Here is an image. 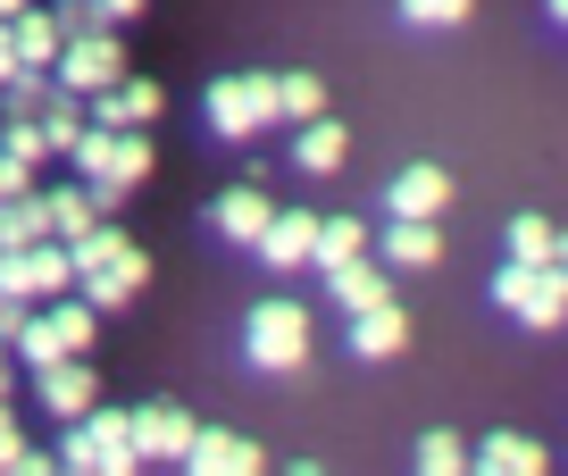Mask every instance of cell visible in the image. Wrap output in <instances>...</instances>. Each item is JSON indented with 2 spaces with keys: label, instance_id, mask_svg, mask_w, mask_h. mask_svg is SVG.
Here are the masks:
<instances>
[{
  "label": "cell",
  "instance_id": "83f0119b",
  "mask_svg": "<svg viewBox=\"0 0 568 476\" xmlns=\"http://www.w3.org/2000/svg\"><path fill=\"white\" fill-rule=\"evenodd\" d=\"M276 118H293V125L326 118V84L318 75H276Z\"/></svg>",
  "mask_w": 568,
  "mask_h": 476
},
{
  "label": "cell",
  "instance_id": "8fae6325",
  "mask_svg": "<svg viewBox=\"0 0 568 476\" xmlns=\"http://www.w3.org/2000/svg\"><path fill=\"white\" fill-rule=\"evenodd\" d=\"M176 468H193V476H251L260 468V443L234 435V426H193V443H184Z\"/></svg>",
  "mask_w": 568,
  "mask_h": 476
},
{
  "label": "cell",
  "instance_id": "e0dca14e",
  "mask_svg": "<svg viewBox=\"0 0 568 476\" xmlns=\"http://www.w3.org/2000/svg\"><path fill=\"white\" fill-rule=\"evenodd\" d=\"M9 42H18V68H34V75H51V59H59V9H34V0H26L18 18H9Z\"/></svg>",
  "mask_w": 568,
  "mask_h": 476
},
{
  "label": "cell",
  "instance_id": "5bb4252c",
  "mask_svg": "<svg viewBox=\"0 0 568 476\" xmlns=\"http://www.w3.org/2000/svg\"><path fill=\"white\" fill-rule=\"evenodd\" d=\"M376 260L385 267H435L444 260V217H393L376 234Z\"/></svg>",
  "mask_w": 568,
  "mask_h": 476
},
{
  "label": "cell",
  "instance_id": "ffe728a7",
  "mask_svg": "<svg viewBox=\"0 0 568 476\" xmlns=\"http://www.w3.org/2000/svg\"><path fill=\"white\" fill-rule=\"evenodd\" d=\"M468 459H477L485 476H544V468H551V452H544L535 435H485Z\"/></svg>",
  "mask_w": 568,
  "mask_h": 476
},
{
  "label": "cell",
  "instance_id": "4dcf8cb0",
  "mask_svg": "<svg viewBox=\"0 0 568 476\" xmlns=\"http://www.w3.org/2000/svg\"><path fill=\"white\" fill-rule=\"evenodd\" d=\"M418 468H426V476H460V468H468V443H460V435H426V443H418Z\"/></svg>",
  "mask_w": 568,
  "mask_h": 476
},
{
  "label": "cell",
  "instance_id": "d4e9b609",
  "mask_svg": "<svg viewBox=\"0 0 568 476\" xmlns=\"http://www.w3.org/2000/svg\"><path fill=\"white\" fill-rule=\"evenodd\" d=\"M510 260H527V267H560V226L551 217H510Z\"/></svg>",
  "mask_w": 568,
  "mask_h": 476
},
{
  "label": "cell",
  "instance_id": "30bf717a",
  "mask_svg": "<svg viewBox=\"0 0 568 476\" xmlns=\"http://www.w3.org/2000/svg\"><path fill=\"white\" fill-rule=\"evenodd\" d=\"M125 443H134V468H176L184 443H193V418L176 402H142L125 409Z\"/></svg>",
  "mask_w": 568,
  "mask_h": 476
},
{
  "label": "cell",
  "instance_id": "7c38bea8",
  "mask_svg": "<svg viewBox=\"0 0 568 476\" xmlns=\"http://www.w3.org/2000/svg\"><path fill=\"white\" fill-rule=\"evenodd\" d=\"M84 118L92 125H151L160 118V84L151 75H118L109 92H84Z\"/></svg>",
  "mask_w": 568,
  "mask_h": 476
},
{
  "label": "cell",
  "instance_id": "d590c367",
  "mask_svg": "<svg viewBox=\"0 0 568 476\" xmlns=\"http://www.w3.org/2000/svg\"><path fill=\"white\" fill-rule=\"evenodd\" d=\"M18 326H26V301H18V293H0V343L18 335Z\"/></svg>",
  "mask_w": 568,
  "mask_h": 476
},
{
  "label": "cell",
  "instance_id": "5b68a950",
  "mask_svg": "<svg viewBox=\"0 0 568 476\" xmlns=\"http://www.w3.org/2000/svg\"><path fill=\"white\" fill-rule=\"evenodd\" d=\"M59 468H75V476H125L134 468V443H125V409H101L92 402L84 418H68V443H59Z\"/></svg>",
  "mask_w": 568,
  "mask_h": 476
},
{
  "label": "cell",
  "instance_id": "7a4b0ae2",
  "mask_svg": "<svg viewBox=\"0 0 568 476\" xmlns=\"http://www.w3.org/2000/svg\"><path fill=\"white\" fill-rule=\"evenodd\" d=\"M68 159L84 168V193L101 201V217H109L142 176H151V134H142V125H84Z\"/></svg>",
  "mask_w": 568,
  "mask_h": 476
},
{
  "label": "cell",
  "instance_id": "cb8c5ba5",
  "mask_svg": "<svg viewBox=\"0 0 568 476\" xmlns=\"http://www.w3.org/2000/svg\"><path fill=\"white\" fill-rule=\"evenodd\" d=\"M51 234V201L42 193H9L0 201V251H26V243H42Z\"/></svg>",
  "mask_w": 568,
  "mask_h": 476
},
{
  "label": "cell",
  "instance_id": "ac0fdd59",
  "mask_svg": "<svg viewBox=\"0 0 568 476\" xmlns=\"http://www.w3.org/2000/svg\"><path fill=\"white\" fill-rule=\"evenodd\" d=\"M310 234H318V217H310V210H276L251 251H260L267 267H310Z\"/></svg>",
  "mask_w": 568,
  "mask_h": 476
},
{
  "label": "cell",
  "instance_id": "8d00e7d4",
  "mask_svg": "<svg viewBox=\"0 0 568 476\" xmlns=\"http://www.w3.org/2000/svg\"><path fill=\"white\" fill-rule=\"evenodd\" d=\"M18 75V42H9V26H0V84Z\"/></svg>",
  "mask_w": 568,
  "mask_h": 476
},
{
  "label": "cell",
  "instance_id": "3957f363",
  "mask_svg": "<svg viewBox=\"0 0 568 476\" xmlns=\"http://www.w3.org/2000/svg\"><path fill=\"white\" fill-rule=\"evenodd\" d=\"M92 326H101V310L92 301H34L26 310V326L9 335V359H26V368H51V359H84L92 352Z\"/></svg>",
  "mask_w": 568,
  "mask_h": 476
},
{
  "label": "cell",
  "instance_id": "7402d4cb",
  "mask_svg": "<svg viewBox=\"0 0 568 476\" xmlns=\"http://www.w3.org/2000/svg\"><path fill=\"white\" fill-rule=\"evenodd\" d=\"M34 125H42V142H51V159H68L75 151V134H84V92H68V84H51L42 92V109H34Z\"/></svg>",
  "mask_w": 568,
  "mask_h": 476
},
{
  "label": "cell",
  "instance_id": "9c48e42d",
  "mask_svg": "<svg viewBox=\"0 0 568 476\" xmlns=\"http://www.w3.org/2000/svg\"><path fill=\"white\" fill-rule=\"evenodd\" d=\"M494 301H501L510 317H527V326H560V310H568V293H560V267H527V260H501Z\"/></svg>",
  "mask_w": 568,
  "mask_h": 476
},
{
  "label": "cell",
  "instance_id": "484cf974",
  "mask_svg": "<svg viewBox=\"0 0 568 476\" xmlns=\"http://www.w3.org/2000/svg\"><path fill=\"white\" fill-rule=\"evenodd\" d=\"M359 251H368V226H359V217H318V234H310V260L318 267L359 260Z\"/></svg>",
  "mask_w": 568,
  "mask_h": 476
},
{
  "label": "cell",
  "instance_id": "1f68e13d",
  "mask_svg": "<svg viewBox=\"0 0 568 476\" xmlns=\"http://www.w3.org/2000/svg\"><path fill=\"white\" fill-rule=\"evenodd\" d=\"M0 151H9V159H26V168H42V159H51V142H42V125H34V118H9Z\"/></svg>",
  "mask_w": 568,
  "mask_h": 476
},
{
  "label": "cell",
  "instance_id": "f35d334b",
  "mask_svg": "<svg viewBox=\"0 0 568 476\" xmlns=\"http://www.w3.org/2000/svg\"><path fill=\"white\" fill-rule=\"evenodd\" d=\"M18 9H26V0H0V26H9V18H18Z\"/></svg>",
  "mask_w": 568,
  "mask_h": 476
},
{
  "label": "cell",
  "instance_id": "44dd1931",
  "mask_svg": "<svg viewBox=\"0 0 568 476\" xmlns=\"http://www.w3.org/2000/svg\"><path fill=\"white\" fill-rule=\"evenodd\" d=\"M267 193L260 184H234V193H217V210H210V226L226 234V243H260V226H267Z\"/></svg>",
  "mask_w": 568,
  "mask_h": 476
},
{
  "label": "cell",
  "instance_id": "4fadbf2b",
  "mask_svg": "<svg viewBox=\"0 0 568 476\" xmlns=\"http://www.w3.org/2000/svg\"><path fill=\"white\" fill-rule=\"evenodd\" d=\"M34 385H42V409H51L59 426L84 418V409L101 402V376H92L84 359H51V368H34Z\"/></svg>",
  "mask_w": 568,
  "mask_h": 476
},
{
  "label": "cell",
  "instance_id": "8992f818",
  "mask_svg": "<svg viewBox=\"0 0 568 476\" xmlns=\"http://www.w3.org/2000/svg\"><path fill=\"white\" fill-rule=\"evenodd\" d=\"M201 118H210V134L251 142L260 125H276V75H217L201 92Z\"/></svg>",
  "mask_w": 568,
  "mask_h": 476
},
{
  "label": "cell",
  "instance_id": "d6a6232c",
  "mask_svg": "<svg viewBox=\"0 0 568 476\" xmlns=\"http://www.w3.org/2000/svg\"><path fill=\"white\" fill-rule=\"evenodd\" d=\"M9 193H34V168H26V159H9V151H0V201H9Z\"/></svg>",
  "mask_w": 568,
  "mask_h": 476
},
{
  "label": "cell",
  "instance_id": "f1b7e54d",
  "mask_svg": "<svg viewBox=\"0 0 568 476\" xmlns=\"http://www.w3.org/2000/svg\"><path fill=\"white\" fill-rule=\"evenodd\" d=\"M402 26H418V34H452V26H468V0H402Z\"/></svg>",
  "mask_w": 568,
  "mask_h": 476
},
{
  "label": "cell",
  "instance_id": "52a82bcc",
  "mask_svg": "<svg viewBox=\"0 0 568 476\" xmlns=\"http://www.w3.org/2000/svg\"><path fill=\"white\" fill-rule=\"evenodd\" d=\"M0 293H18L26 310L34 301H59V293H75V260H68V243H26V251H0Z\"/></svg>",
  "mask_w": 568,
  "mask_h": 476
},
{
  "label": "cell",
  "instance_id": "277c9868",
  "mask_svg": "<svg viewBox=\"0 0 568 476\" xmlns=\"http://www.w3.org/2000/svg\"><path fill=\"white\" fill-rule=\"evenodd\" d=\"M243 359L267 368V376L310 368V310L302 301H260V310L243 317Z\"/></svg>",
  "mask_w": 568,
  "mask_h": 476
},
{
  "label": "cell",
  "instance_id": "603a6c76",
  "mask_svg": "<svg viewBox=\"0 0 568 476\" xmlns=\"http://www.w3.org/2000/svg\"><path fill=\"white\" fill-rule=\"evenodd\" d=\"M343 159H352V134H343L335 118H310L302 142H293V168H302V176H335Z\"/></svg>",
  "mask_w": 568,
  "mask_h": 476
},
{
  "label": "cell",
  "instance_id": "74e56055",
  "mask_svg": "<svg viewBox=\"0 0 568 476\" xmlns=\"http://www.w3.org/2000/svg\"><path fill=\"white\" fill-rule=\"evenodd\" d=\"M0 402H9V343H0Z\"/></svg>",
  "mask_w": 568,
  "mask_h": 476
},
{
  "label": "cell",
  "instance_id": "836d02e7",
  "mask_svg": "<svg viewBox=\"0 0 568 476\" xmlns=\"http://www.w3.org/2000/svg\"><path fill=\"white\" fill-rule=\"evenodd\" d=\"M18 452H26V435H18V418H9V402H0V468H18Z\"/></svg>",
  "mask_w": 568,
  "mask_h": 476
},
{
  "label": "cell",
  "instance_id": "2e32d148",
  "mask_svg": "<svg viewBox=\"0 0 568 476\" xmlns=\"http://www.w3.org/2000/svg\"><path fill=\"white\" fill-rule=\"evenodd\" d=\"M402 343H409L402 301H368V310H352V352H359V359H393Z\"/></svg>",
  "mask_w": 568,
  "mask_h": 476
},
{
  "label": "cell",
  "instance_id": "6da1fadb",
  "mask_svg": "<svg viewBox=\"0 0 568 476\" xmlns=\"http://www.w3.org/2000/svg\"><path fill=\"white\" fill-rule=\"evenodd\" d=\"M68 260H75V301H92V310H125V301L142 293V284H151V260H142L134 243H125L118 226H84L68 243Z\"/></svg>",
  "mask_w": 568,
  "mask_h": 476
},
{
  "label": "cell",
  "instance_id": "9a60e30c",
  "mask_svg": "<svg viewBox=\"0 0 568 476\" xmlns=\"http://www.w3.org/2000/svg\"><path fill=\"white\" fill-rule=\"evenodd\" d=\"M385 210H393V217H444V210H452V176L418 159V168H402V176H393Z\"/></svg>",
  "mask_w": 568,
  "mask_h": 476
},
{
  "label": "cell",
  "instance_id": "d6986e66",
  "mask_svg": "<svg viewBox=\"0 0 568 476\" xmlns=\"http://www.w3.org/2000/svg\"><path fill=\"white\" fill-rule=\"evenodd\" d=\"M326 293H335L343 310H368V301H393V276H385V260H368V251H359V260H335V267H326Z\"/></svg>",
  "mask_w": 568,
  "mask_h": 476
},
{
  "label": "cell",
  "instance_id": "4316f807",
  "mask_svg": "<svg viewBox=\"0 0 568 476\" xmlns=\"http://www.w3.org/2000/svg\"><path fill=\"white\" fill-rule=\"evenodd\" d=\"M42 201H51V234H68V243L84 226H101V201H92L84 184H59V193H42Z\"/></svg>",
  "mask_w": 568,
  "mask_h": 476
},
{
  "label": "cell",
  "instance_id": "e575fe53",
  "mask_svg": "<svg viewBox=\"0 0 568 476\" xmlns=\"http://www.w3.org/2000/svg\"><path fill=\"white\" fill-rule=\"evenodd\" d=\"M92 9H101V26H134L142 18V0H92Z\"/></svg>",
  "mask_w": 568,
  "mask_h": 476
},
{
  "label": "cell",
  "instance_id": "f546056e",
  "mask_svg": "<svg viewBox=\"0 0 568 476\" xmlns=\"http://www.w3.org/2000/svg\"><path fill=\"white\" fill-rule=\"evenodd\" d=\"M42 92H51V75L18 68V75H9V84H0V109H9V118H34V109H42Z\"/></svg>",
  "mask_w": 568,
  "mask_h": 476
},
{
  "label": "cell",
  "instance_id": "ba28073f",
  "mask_svg": "<svg viewBox=\"0 0 568 476\" xmlns=\"http://www.w3.org/2000/svg\"><path fill=\"white\" fill-rule=\"evenodd\" d=\"M51 75L68 92H109L125 75V42H118V26H101V34H68L59 42V59H51Z\"/></svg>",
  "mask_w": 568,
  "mask_h": 476
}]
</instances>
